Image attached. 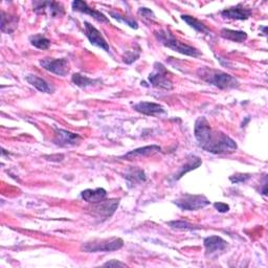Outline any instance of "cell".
<instances>
[{"mask_svg":"<svg viewBox=\"0 0 268 268\" xmlns=\"http://www.w3.org/2000/svg\"><path fill=\"white\" fill-rule=\"evenodd\" d=\"M194 135L199 147L213 154H231L238 149L237 143L232 137L213 129L205 116L196 120Z\"/></svg>","mask_w":268,"mask_h":268,"instance_id":"cell-1","label":"cell"},{"mask_svg":"<svg viewBox=\"0 0 268 268\" xmlns=\"http://www.w3.org/2000/svg\"><path fill=\"white\" fill-rule=\"evenodd\" d=\"M197 74L199 78L208 84L213 85L219 89L227 90L238 88L240 86L239 81L231 74L216 69H211L209 67H203L198 69Z\"/></svg>","mask_w":268,"mask_h":268,"instance_id":"cell-2","label":"cell"},{"mask_svg":"<svg viewBox=\"0 0 268 268\" xmlns=\"http://www.w3.org/2000/svg\"><path fill=\"white\" fill-rule=\"evenodd\" d=\"M154 36L158 42H160L164 46L177 51L182 55H186L189 57L197 58L201 56V52L193 46L182 43L178 39H176L173 34L171 33L169 29H159L154 31Z\"/></svg>","mask_w":268,"mask_h":268,"instance_id":"cell-3","label":"cell"},{"mask_svg":"<svg viewBox=\"0 0 268 268\" xmlns=\"http://www.w3.org/2000/svg\"><path fill=\"white\" fill-rule=\"evenodd\" d=\"M123 246V239L112 237L108 239H94L85 242L82 245V251L85 253H110L121 250Z\"/></svg>","mask_w":268,"mask_h":268,"instance_id":"cell-4","label":"cell"},{"mask_svg":"<svg viewBox=\"0 0 268 268\" xmlns=\"http://www.w3.org/2000/svg\"><path fill=\"white\" fill-rule=\"evenodd\" d=\"M120 198H113V199H103L100 202L92 203V206L89 208L91 215L100 218L102 220H106L110 218L115 211L119 208L120 205Z\"/></svg>","mask_w":268,"mask_h":268,"instance_id":"cell-5","label":"cell"},{"mask_svg":"<svg viewBox=\"0 0 268 268\" xmlns=\"http://www.w3.org/2000/svg\"><path fill=\"white\" fill-rule=\"evenodd\" d=\"M174 203L182 211H198L208 207L211 201L205 195L185 194L176 199Z\"/></svg>","mask_w":268,"mask_h":268,"instance_id":"cell-6","label":"cell"},{"mask_svg":"<svg viewBox=\"0 0 268 268\" xmlns=\"http://www.w3.org/2000/svg\"><path fill=\"white\" fill-rule=\"evenodd\" d=\"M149 81L153 87L171 90L173 88V84L168 77V70L162 63L156 62L154 64V70L149 74Z\"/></svg>","mask_w":268,"mask_h":268,"instance_id":"cell-7","label":"cell"},{"mask_svg":"<svg viewBox=\"0 0 268 268\" xmlns=\"http://www.w3.org/2000/svg\"><path fill=\"white\" fill-rule=\"evenodd\" d=\"M40 65L45 70L55 73L60 77H65L69 72V62L65 58L61 59H51L45 58L40 60Z\"/></svg>","mask_w":268,"mask_h":268,"instance_id":"cell-8","label":"cell"},{"mask_svg":"<svg viewBox=\"0 0 268 268\" xmlns=\"http://www.w3.org/2000/svg\"><path fill=\"white\" fill-rule=\"evenodd\" d=\"M84 26H85V35H86V37L88 38L89 42L92 45L99 47L107 52H110L109 44L107 43V41L105 40V38L103 37L99 29H96L89 22H84Z\"/></svg>","mask_w":268,"mask_h":268,"instance_id":"cell-9","label":"cell"},{"mask_svg":"<svg viewBox=\"0 0 268 268\" xmlns=\"http://www.w3.org/2000/svg\"><path fill=\"white\" fill-rule=\"evenodd\" d=\"M82 141L81 135L77 133H72L67 130L56 129L55 130V138L53 143L59 147H72L77 146Z\"/></svg>","mask_w":268,"mask_h":268,"instance_id":"cell-10","label":"cell"},{"mask_svg":"<svg viewBox=\"0 0 268 268\" xmlns=\"http://www.w3.org/2000/svg\"><path fill=\"white\" fill-rule=\"evenodd\" d=\"M203 243H205L206 254L210 257L217 256L218 254L223 253L229 246V242L221 237H218V236H211V237L206 238Z\"/></svg>","mask_w":268,"mask_h":268,"instance_id":"cell-11","label":"cell"},{"mask_svg":"<svg viewBox=\"0 0 268 268\" xmlns=\"http://www.w3.org/2000/svg\"><path fill=\"white\" fill-rule=\"evenodd\" d=\"M71 5H72V9L76 10V12L87 14L101 23H109L108 18H107L103 13L99 12V10L89 7L86 2L81 1V0H76V1H73L71 3Z\"/></svg>","mask_w":268,"mask_h":268,"instance_id":"cell-12","label":"cell"},{"mask_svg":"<svg viewBox=\"0 0 268 268\" xmlns=\"http://www.w3.org/2000/svg\"><path fill=\"white\" fill-rule=\"evenodd\" d=\"M47 9L51 17H60L64 14V8L61 3L53 1H35L34 10L36 13L43 14Z\"/></svg>","mask_w":268,"mask_h":268,"instance_id":"cell-13","label":"cell"},{"mask_svg":"<svg viewBox=\"0 0 268 268\" xmlns=\"http://www.w3.org/2000/svg\"><path fill=\"white\" fill-rule=\"evenodd\" d=\"M133 109L148 116H156L166 113V110L162 105L151 102H139L133 105Z\"/></svg>","mask_w":268,"mask_h":268,"instance_id":"cell-14","label":"cell"},{"mask_svg":"<svg viewBox=\"0 0 268 268\" xmlns=\"http://www.w3.org/2000/svg\"><path fill=\"white\" fill-rule=\"evenodd\" d=\"M221 16L227 19H234V20H248L252 16V9L245 8L240 4L234 7H230L224 9L221 12Z\"/></svg>","mask_w":268,"mask_h":268,"instance_id":"cell-15","label":"cell"},{"mask_svg":"<svg viewBox=\"0 0 268 268\" xmlns=\"http://www.w3.org/2000/svg\"><path fill=\"white\" fill-rule=\"evenodd\" d=\"M202 165V160L200 157L196 155H190L187 159V162L185 165H182L179 170L177 171V173L174 176L175 180H179L182 176H185L187 173L191 172L193 170H196Z\"/></svg>","mask_w":268,"mask_h":268,"instance_id":"cell-16","label":"cell"},{"mask_svg":"<svg viewBox=\"0 0 268 268\" xmlns=\"http://www.w3.org/2000/svg\"><path fill=\"white\" fill-rule=\"evenodd\" d=\"M25 80L40 92L52 93L55 91V87H53L50 83L46 82L44 79L35 76V74H28Z\"/></svg>","mask_w":268,"mask_h":268,"instance_id":"cell-17","label":"cell"},{"mask_svg":"<svg viewBox=\"0 0 268 268\" xmlns=\"http://www.w3.org/2000/svg\"><path fill=\"white\" fill-rule=\"evenodd\" d=\"M162 148L157 145H152V146H146V147H142V148H137L135 150H132V151L128 152L127 154H125L124 156H122L121 158H126L128 160H131L134 157H139V156H148V155H152L154 153L159 152Z\"/></svg>","mask_w":268,"mask_h":268,"instance_id":"cell-18","label":"cell"},{"mask_svg":"<svg viewBox=\"0 0 268 268\" xmlns=\"http://www.w3.org/2000/svg\"><path fill=\"white\" fill-rule=\"evenodd\" d=\"M107 196V191L103 188L98 189H87L81 193V197L88 203H96L105 199Z\"/></svg>","mask_w":268,"mask_h":268,"instance_id":"cell-19","label":"cell"},{"mask_svg":"<svg viewBox=\"0 0 268 268\" xmlns=\"http://www.w3.org/2000/svg\"><path fill=\"white\" fill-rule=\"evenodd\" d=\"M18 16H13L6 14L5 12H1V30L4 34H12L18 26Z\"/></svg>","mask_w":268,"mask_h":268,"instance_id":"cell-20","label":"cell"},{"mask_svg":"<svg viewBox=\"0 0 268 268\" xmlns=\"http://www.w3.org/2000/svg\"><path fill=\"white\" fill-rule=\"evenodd\" d=\"M71 81L76 86L80 88H87L89 86H95V85L102 83V81L99 79H90L86 76H83L81 73H73Z\"/></svg>","mask_w":268,"mask_h":268,"instance_id":"cell-21","label":"cell"},{"mask_svg":"<svg viewBox=\"0 0 268 268\" xmlns=\"http://www.w3.org/2000/svg\"><path fill=\"white\" fill-rule=\"evenodd\" d=\"M220 34L221 37H223L224 39L233 42H237V43H242V42L248 39V34L242 30H233L229 28H223Z\"/></svg>","mask_w":268,"mask_h":268,"instance_id":"cell-22","label":"cell"},{"mask_svg":"<svg viewBox=\"0 0 268 268\" xmlns=\"http://www.w3.org/2000/svg\"><path fill=\"white\" fill-rule=\"evenodd\" d=\"M181 19L184 20L188 25H190L191 27H193L194 29H196L197 31H199V33L210 34V29L205 24H203L202 22H200L199 20H197L196 18L192 17V16H189V15H182L181 16Z\"/></svg>","mask_w":268,"mask_h":268,"instance_id":"cell-23","label":"cell"},{"mask_svg":"<svg viewBox=\"0 0 268 268\" xmlns=\"http://www.w3.org/2000/svg\"><path fill=\"white\" fill-rule=\"evenodd\" d=\"M126 179L130 182V184H137V182H144L146 181V174L141 169H132L126 174Z\"/></svg>","mask_w":268,"mask_h":268,"instance_id":"cell-24","label":"cell"},{"mask_svg":"<svg viewBox=\"0 0 268 268\" xmlns=\"http://www.w3.org/2000/svg\"><path fill=\"white\" fill-rule=\"evenodd\" d=\"M30 44L39 49H47L50 46V41L42 35H34L29 37Z\"/></svg>","mask_w":268,"mask_h":268,"instance_id":"cell-25","label":"cell"},{"mask_svg":"<svg viewBox=\"0 0 268 268\" xmlns=\"http://www.w3.org/2000/svg\"><path fill=\"white\" fill-rule=\"evenodd\" d=\"M167 224L170 228H172L174 230H179V231H194V230L200 229L199 227H197V225H194L187 221H181V220L170 221V222H167Z\"/></svg>","mask_w":268,"mask_h":268,"instance_id":"cell-26","label":"cell"},{"mask_svg":"<svg viewBox=\"0 0 268 268\" xmlns=\"http://www.w3.org/2000/svg\"><path fill=\"white\" fill-rule=\"evenodd\" d=\"M110 16L112 18H114L115 20L117 21H120V22H123L125 23L126 25L128 26H130L131 28L133 29H137L138 28V23L136 22V21L130 17H127V16H124L120 13H117V12H110Z\"/></svg>","mask_w":268,"mask_h":268,"instance_id":"cell-27","label":"cell"},{"mask_svg":"<svg viewBox=\"0 0 268 268\" xmlns=\"http://www.w3.org/2000/svg\"><path fill=\"white\" fill-rule=\"evenodd\" d=\"M139 56H141V48L137 49H131V50H127L124 55H123V61L126 64H132L134 61H136Z\"/></svg>","mask_w":268,"mask_h":268,"instance_id":"cell-28","label":"cell"},{"mask_svg":"<svg viewBox=\"0 0 268 268\" xmlns=\"http://www.w3.org/2000/svg\"><path fill=\"white\" fill-rule=\"evenodd\" d=\"M251 178H252L251 174L238 173V174H235V175L231 176L230 180L233 182V184H244V182H246Z\"/></svg>","mask_w":268,"mask_h":268,"instance_id":"cell-29","label":"cell"},{"mask_svg":"<svg viewBox=\"0 0 268 268\" xmlns=\"http://www.w3.org/2000/svg\"><path fill=\"white\" fill-rule=\"evenodd\" d=\"M214 207L219 212V213H227L230 211V206L227 205V203L223 202H215L214 203Z\"/></svg>","mask_w":268,"mask_h":268,"instance_id":"cell-30","label":"cell"},{"mask_svg":"<svg viewBox=\"0 0 268 268\" xmlns=\"http://www.w3.org/2000/svg\"><path fill=\"white\" fill-rule=\"evenodd\" d=\"M138 14L143 15V16L146 17V18H153V19L155 18V15L153 14L152 10H151V9H149V8H147V7H141V8H139Z\"/></svg>","mask_w":268,"mask_h":268,"instance_id":"cell-31","label":"cell"},{"mask_svg":"<svg viewBox=\"0 0 268 268\" xmlns=\"http://www.w3.org/2000/svg\"><path fill=\"white\" fill-rule=\"evenodd\" d=\"M44 158H46L47 160H51V162H62L64 159V155L62 154H56V155H45Z\"/></svg>","mask_w":268,"mask_h":268,"instance_id":"cell-32","label":"cell"},{"mask_svg":"<svg viewBox=\"0 0 268 268\" xmlns=\"http://www.w3.org/2000/svg\"><path fill=\"white\" fill-rule=\"evenodd\" d=\"M104 266H122V267H126L125 263H122L117 260H111L109 262H107L104 264Z\"/></svg>","mask_w":268,"mask_h":268,"instance_id":"cell-33","label":"cell"}]
</instances>
